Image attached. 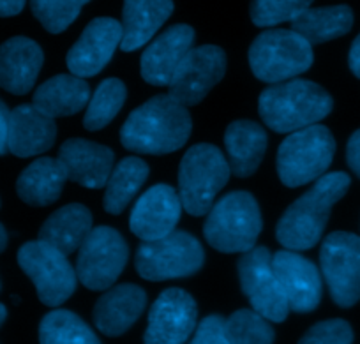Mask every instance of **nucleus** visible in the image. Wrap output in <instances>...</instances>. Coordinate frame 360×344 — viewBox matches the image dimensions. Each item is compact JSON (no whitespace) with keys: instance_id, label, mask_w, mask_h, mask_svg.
Listing matches in <instances>:
<instances>
[{"instance_id":"obj_1","label":"nucleus","mask_w":360,"mask_h":344,"mask_svg":"<svg viewBox=\"0 0 360 344\" xmlns=\"http://www.w3.org/2000/svg\"><path fill=\"white\" fill-rule=\"evenodd\" d=\"M191 129L188 106L169 94H159L127 117L120 129V141L136 154L165 155L184 147Z\"/></svg>"},{"instance_id":"obj_2","label":"nucleus","mask_w":360,"mask_h":344,"mask_svg":"<svg viewBox=\"0 0 360 344\" xmlns=\"http://www.w3.org/2000/svg\"><path fill=\"white\" fill-rule=\"evenodd\" d=\"M349 189V177L342 172L320 177L313 187L293 201L276 228V237L290 251H307L320 242L330 210Z\"/></svg>"},{"instance_id":"obj_3","label":"nucleus","mask_w":360,"mask_h":344,"mask_svg":"<svg viewBox=\"0 0 360 344\" xmlns=\"http://www.w3.org/2000/svg\"><path fill=\"white\" fill-rule=\"evenodd\" d=\"M334 108L330 94L309 79H286L259 94L258 111L269 129L293 133L318 124Z\"/></svg>"},{"instance_id":"obj_4","label":"nucleus","mask_w":360,"mask_h":344,"mask_svg":"<svg viewBox=\"0 0 360 344\" xmlns=\"http://www.w3.org/2000/svg\"><path fill=\"white\" fill-rule=\"evenodd\" d=\"M262 231L258 201L248 191H233L212 205L203 235L221 253H245L255 248Z\"/></svg>"},{"instance_id":"obj_5","label":"nucleus","mask_w":360,"mask_h":344,"mask_svg":"<svg viewBox=\"0 0 360 344\" xmlns=\"http://www.w3.org/2000/svg\"><path fill=\"white\" fill-rule=\"evenodd\" d=\"M230 175L228 159L216 145L198 144L189 148L179 168V196L182 208L195 217L209 214Z\"/></svg>"},{"instance_id":"obj_6","label":"nucleus","mask_w":360,"mask_h":344,"mask_svg":"<svg viewBox=\"0 0 360 344\" xmlns=\"http://www.w3.org/2000/svg\"><path fill=\"white\" fill-rule=\"evenodd\" d=\"M313 44L295 30L270 29L249 48L252 75L265 83H281L302 75L313 65Z\"/></svg>"},{"instance_id":"obj_7","label":"nucleus","mask_w":360,"mask_h":344,"mask_svg":"<svg viewBox=\"0 0 360 344\" xmlns=\"http://www.w3.org/2000/svg\"><path fill=\"white\" fill-rule=\"evenodd\" d=\"M335 154V140L325 126L293 131L278 151V175L286 187H300L323 177Z\"/></svg>"},{"instance_id":"obj_8","label":"nucleus","mask_w":360,"mask_h":344,"mask_svg":"<svg viewBox=\"0 0 360 344\" xmlns=\"http://www.w3.org/2000/svg\"><path fill=\"white\" fill-rule=\"evenodd\" d=\"M205 263L202 244L188 231H172L158 241H147L138 248L134 267L147 281L188 277Z\"/></svg>"},{"instance_id":"obj_9","label":"nucleus","mask_w":360,"mask_h":344,"mask_svg":"<svg viewBox=\"0 0 360 344\" xmlns=\"http://www.w3.org/2000/svg\"><path fill=\"white\" fill-rule=\"evenodd\" d=\"M18 263L36 286L39 300L48 307L64 304L75 293L78 276L68 255L44 241L37 238L23 244L18 251Z\"/></svg>"},{"instance_id":"obj_10","label":"nucleus","mask_w":360,"mask_h":344,"mask_svg":"<svg viewBox=\"0 0 360 344\" xmlns=\"http://www.w3.org/2000/svg\"><path fill=\"white\" fill-rule=\"evenodd\" d=\"M127 258L129 248L122 235L110 226H98L79 246L76 276L89 290H108L120 277Z\"/></svg>"},{"instance_id":"obj_11","label":"nucleus","mask_w":360,"mask_h":344,"mask_svg":"<svg viewBox=\"0 0 360 344\" xmlns=\"http://www.w3.org/2000/svg\"><path fill=\"white\" fill-rule=\"evenodd\" d=\"M320 263L330 297L339 307H352L360 300V237L334 231L323 241Z\"/></svg>"},{"instance_id":"obj_12","label":"nucleus","mask_w":360,"mask_h":344,"mask_svg":"<svg viewBox=\"0 0 360 344\" xmlns=\"http://www.w3.org/2000/svg\"><path fill=\"white\" fill-rule=\"evenodd\" d=\"M238 279L252 309L269 321L281 323L290 307L272 267V255L266 248H252L238 260Z\"/></svg>"},{"instance_id":"obj_13","label":"nucleus","mask_w":360,"mask_h":344,"mask_svg":"<svg viewBox=\"0 0 360 344\" xmlns=\"http://www.w3.org/2000/svg\"><path fill=\"white\" fill-rule=\"evenodd\" d=\"M226 72V53L216 44L191 48L176 68L168 94L184 106L200 104Z\"/></svg>"},{"instance_id":"obj_14","label":"nucleus","mask_w":360,"mask_h":344,"mask_svg":"<svg viewBox=\"0 0 360 344\" xmlns=\"http://www.w3.org/2000/svg\"><path fill=\"white\" fill-rule=\"evenodd\" d=\"M198 307L188 291L180 288L165 290L148 312L145 344H184L196 330Z\"/></svg>"},{"instance_id":"obj_15","label":"nucleus","mask_w":360,"mask_h":344,"mask_svg":"<svg viewBox=\"0 0 360 344\" xmlns=\"http://www.w3.org/2000/svg\"><path fill=\"white\" fill-rule=\"evenodd\" d=\"M120 43H122V23L113 18L92 20L68 51L65 62L69 71L79 78L96 76L112 60Z\"/></svg>"},{"instance_id":"obj_16","label":"nucleus","mask_w":360,"mask_h":344,"mask_svg":"<svg viewBox=\"0 0 360 344\" xmlns=\"http://www.w3.org/2000/svg\"><path fill=\"white\" fill-rule=\"evenodd\" d=\"M182 215L179 193L168 184H158L145 191L134 203L129 228L143 242L158 241L175 231Z\"/></svg>"},{"instance_id":"obj_17","label":"nucleus","mask_w":360,"mask_h":344,"mask_svg":"<svg viewBox=\"0 0 360 344\" xmlns=\"http://www.w3.org/2000/svg\"><path fill=\"white\" fill-rule=\"evenodd\" d=\"M272 267L290 311L311 312L320 305L321 277L311 260L286 249L272 256Z\"/></svg>"},{"instance_id":"obj_18","label":"nucleus","mask_w":360,"mask_h":344,"mask_svg":"<svg viewBox=\"0 0 360 344\" xmlns=\"http://www.w3.org/2000/svg\"><path fill=\"white\" fill-rule=\"evenodd\" d=\"M58 163L68 180L86 189H101L106 186L113 170V151L94 141L71 138L58 151Z\"/></svg>"},{"instance_id":"obj_19","label":"nucleus","mask_w":360,"mask_h":344,"mask_svg":"<svg viewBox=\"0 0 360 344\" xmlns=\"http://www.w3.org/2000/svg\"><path fill=\"white\" fill-rule=\"evenodd\" d=\"M195 43V30L179 23L166 29L155 37L141 55V78L155 87H165L172 82L176 68Z\"/></svg>"},{"instance_id":"obj_20","label":"nucleus","mask_w":360,"mask_h":344,"mask_svg":"<svg viewBox=\"0 0 360 344\" xmlns=\"http://www.w3.org/2000/svg\"><path fill=\"white\" fill-rule=\"evenodd\" d=\"M57 140V124L34 104H20L9 113L8 151L18 158H32L50 151Z\"/></svg>"},{"instance_id":"obj_21","label":"nucleus","mask_w":360,"mask_h":344,"mask_svg":"<svg viewBox=\"0 0 360 344\" xmlns=\"http://www.w3.org/2000/svg\"><path fill=\"white\" fill-rule=\"evenodd\" d=\"M44 55L39 44L16 36L0 46V87L15 96H25L36 85Z\"/></svg>"},{"instance_id":"obj_22","label":"nucleus","mask_w":360,"mask_h":344,"mask_svg":"<svg viewBox=\"0 0 360 344\" xmlns=\"http://www.w3.org/2000/svg\"><path fill=\"white\" fill-rule=\"evenodd\" d=\"M147 305V293L136 284H119L106 290L96 302L94 323L99 332L119 337L131 329Z\"/></svg>"},{"instance_id":"obj_23","label":"nucleus","mask_w":360,"mask_h":344,"mask_svg":"<svg viewBox=\"0 0 360 344\" xmlns=\"http://www.w3.org/2000/svg\"><path fill=\"white\" fill-rule=\"evenodd\" d=\"M173 13V0H124L122 43L124 51L145 46Z\"/></svg>"},{"instance_id":"obj_24","label":"nucleus","mask_w":360,"mask_h":344,"mask_svg":"<svg viewBox=\"0 0 360 344\" xmlns=\"http://www.w3.org/2000/svg\"><path fill=\"white\" fill-rule=\"evenodd\" d=\"M90 101V87L76 75H57L46 79L34 92L32 104L44 115L71 117L82 111Z\"/></svg>"},{"instance_id":"obj_25","label":"nucleus","mask_w":360,"mask_h":344,"mask_svg":"<svg viewBox=\"0 0 360 344\" xmlns=\"http://www.w3.org/2000/svg\"><path fill=\"white\" fill-rule=\"evenodd\" d=\"M224 147L231 173L240 179L251 177L265 155V129L252 120H235L224 133Z\"/></svg>"},{"instance_id":"obj_26","label":"nucleus","mask_w":360,"mask_h":344,"mask_svg":"<svg viewBox=\"0 0 360 344\" xmlns=\"http://www.w3.org/2000/svg\"><path fill=\"white\" fill-rule=\"evenodd\" d=\"M92 231V214L82 203H69L58 208L43 222L39 241L53 246L64 255H71Z\"/></svg>"},{"instance_id":"obj_27","label":"nucleus","mask_w":360,"mask_h":344,"mask_svg":"<svg viewBox=\"0 0 360 344\" xmlns=\"http://www.w3.org/2000/svg\"><path fill=\"white\" fill-rule=\"evenodd\" d=\"M68 180L64 168L53 158H39L30 163L16 180V193L32 207H48L60 198Z\"/></svg>"},{"instance_id":"obj_28","label":"nucleus","mask_w":360,"mask_h":344,"mask_svg":"<svg viewBox=\"0 0 360 344\" xmlns=\"http://www.w3.org/2000/svg\"><path fill=\"white\" fill-rule=\"evenodd\" d=\"M353 11L348 6L307 8L292 20V30L309 44H321L338 39L352 30Z\"/></svg>"},{"instance_id":"obj_29","label":"nucleus","mask_w":360,"mask_h":344,"mask_svg":"<svg viewBox=\"0 0 360 344\" xmlns=\"http://www.w3.org/2000/svg\"><path fill=\"white\" fill-rule=\"evenodd\" d=\"M147 177V163L138 158H124L112 170V175L105 186V198H103L105 210L112 215L122 214L141 189Z\"/></svg>"},{"instance_id":"obj_30","label":"nucleus","mask_w":360,"mask_h":344,"mask_svg":"<svg viewBox=\"0 0 360 344\" xmlns=\"http://www.w3.org/2000/svg\"><path fill=\"white\" fill-rule=\"evenodd\" d=\"M41 344H101L94 330L68 309L48 312L39 325Z\"/></svg>"},{"instance_id":"obj_31","label":"nucleus","mask_w":360,"mask_h":344,"mask_svg":"<svg viewBox=\"0 0 360 344\" xmlns=\"http://www.w3.org/2000/svg\"><path fill=\"white\" fill-rule=\"evenodd\" d=\"M126 85L119 78H108L99 83L94 96L86 104L83 126L89 131H99L115 119L126 103Z\"/></svg>"},{"instance_id":"obj_32","label":"nucleus","mask_w":360,"mask_h":344,"mask_svg":"<svg viewBox=\"0 0 360 344\" xmlns=\"http://www.w3.org/2000/svg\"><path fill=\"white\" fill-rule=\"evenodd\" d=\"M224 330L231 344H274L276 332L269 319L255 309H238L224 319Z\"/></svg>"},{"instance_id":"obj_33","label":"nucleus","mask_w":360,"mask_h":344,"mask_svg":"<svg viewBox=\"0 0 360 344\" xmlns=\"http://www.w3.org/2000/svg\"><path fill=\"white\" fill-rule=\"evenodd\" d=\"M90 0H30L34 16L51 34H60L78 18Z\"/></svg>"},{"instance_id":"obj_34","label":"nucleus","mask_w":360,"mask_h":344,"mask_svg":"<svg viewBox=\"0 0 360 344\" xmlns=\"http://www.w3.org/2000/svg\"><path fill=\"white\" fill-rule=\"evenodd\" d=\"M313 0H251V20L256 27H274L292 22L299 13L311 8Z\"/></svg>"},{"instance_id":"obj_35","label":"nucleus","mask_w":360,"mask_h":344,"mask_svg":"<svg viewBox=\"0 0 360 344\" xmlns=\"http://www.w3.org/2000/svg\"><path fill=\"white\" fill-rule=\"evenodd\" d=\"M299 344H353V330L345 319H325L311 326Z\"/></svg>"},{"instance_id":"obj_36","label":"nucleus","mask_w":360,"mask_h":344,"mask_svg":"<svg viewBox=\"0 0 360 344\" xmlns=\"http://www.w3.org/2000/svg\"><path fill=\"white\" fill-rule=\"evenodd\" d=\"M189 344H231L224 330V319L217 314L203 318Z\"/></svg>"},{"instance_id":"obj_37","label":"nucleus","mask_w":360,"mask_h":344,"mask_svg":"<svg viewBox=\"0 0 360 344\" xmlns=\"http://www.w3.org/2000/svg\"><path fill=\"white\" fill-rule=\"evenodd\" d=\"M346 161L352 172L360 179V129L352 134L346 147Z\"/></svg>"},{"instance_id":"obj_38","label":"nucleus","mask_w":360,"mask_h":344,"mask_svg":"<svg viewBox=\"0 0 360 344\" xmlns=\"http://www.w3.org/2000/svg\"><path fill=\"white\" fill-rule=\"evenodd\" d=\"M9 108L0 99V155L8 152V133H9Z\"/></svg>"},{"instance_id":"obj_39","label":"nucleus","mask_w":360,"mask_h":344,"mask_svg":"<svg viewBox=\"0 0 360 344\" xmlns=\"http://www.w3.org/2000/svg\"><path fill=\"white\" fill-rule=\"evenodd\" d=\"M27 0H0V18L16 16L23 11Z\"/></svg>"},{"instance_id":"obj_40","label":"nucleus","mask_w":360,"mask_h":344,"mask_svg":"<svg viewBox=\"0 0 360 344\" xmlns=\"http://www.w3.org/2000/svg\"><path fill=\"white\" fill-rule=\"evenodd\" d=\"M348 64H349V69H352L353 75H355L356 78H360V34L355 37L352 48H349Z\"/></svg>"},{"instance_id":"obj_41","label":"nucleus","mask_w":360,"mask_h":344,"mask_svg":"<svg viewBox=\"0 0 360 344\" xmlns=\"http://www.w3.org/2000/svg\"><path fill=\"white\" fill-rule=\"evenodd\" d=\"M6 246H8V231L2 224H0V253L4 251Z\"/></svg>"},{"instance_id":"obj_42","label":"nucleus","mask_w":360,"mask_h":344,"mask_svg":"<svg viewBox=\"0 0 360 344\" xmlns=\"http://www.w3.org/2000/svg\"><path fill=\"white\" fill-rule=\"evenodd\" d=\"M6 316H8V311H6V307H4V305L0 304V325H2V323H4Z\"/></svg>"}]
</instances>
